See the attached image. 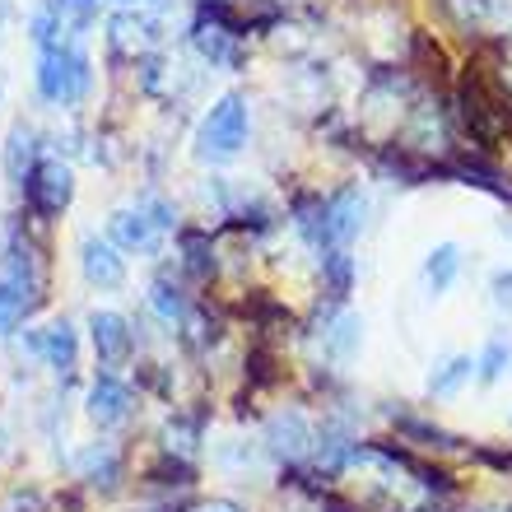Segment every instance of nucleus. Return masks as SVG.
Returning <instances> with one entry per match:
<instances>
[{
    "label": "nucleus",
    "mask_w": 512,
    "mask_h": 512,
    "mask_svg": "<svg viewBox=\"0 0 512 512\" xmlns=\"http://www.w3.org/2000/svg\"><path fill=\"white\" fill-rule=\"evenodd\" d=\"M108 238L122 247V252H159L168 233H159V224H154L140 205H131V210H117V215L108 219Z\"/></svg>",
    "instance_id": "obj_9"
},
{
    "label": "nucleus",
    "mask_w": 512,
    "mask_h": 512,
    "mask_svg": "<svg viewBox=\"0 0 512 512\" xmlns=\"http://www.w3.org/2000/svg\"><path fill=\"white\" fill-rule=\"evenodd\" d=\"M89 345H94L103 368H122L126 359H131V345H135L131 322H126L122 312H108V308L94 312V317H89Z\"/></svg>",
    "instance_id": "obj_7"
},
{
    "label": "nucleus",
    "mask_w": 512,
    "mask_h": 512,
    "mask_svg": "<svg viewBox=\"0 0 512 512\" xmlns=\"http://www.w3.org/2000/svg\"><path fill=\"white\" fill-rule=\"evenodd\" d=\"M196 443H201V419H168V429H163V447L168 452H177V457H191L196 452Z\"/></svg>",
    "instance_id": "obj_22"
},
{
    "label": "nucleus",
    "mask_w": 512,
    "mask_h": 512,
    "mask_svg": "<svg viewBox=\"0 0 512 512\" xmlns=\"http://www.w3.org/2000/svg\"><path fill=\"white\" fill-rule=\"evenodd\" d=\"M247 131H252V112L243 94H224L215 108L196 126V159L201 163H229L243 154Z\"/></svg>",
    "instance_id": "obj_2"
},
{
    "label": "nucleus",
    "mask_w": 512,
    "mask_h": 512,
    "mask_svg": "<svg viewBox=\"0 0 512 512\" xmlns=\"http://www.w3.org/2000/svg\"><path fill=\"white\" fill-rule=\"evenodd\" d=\"M312 443H317V433L312 424L298 410H284V415H270L266 424V447L275 452L280 461H303L312 457Z\"/></svg>",
    "instance_id": "obj_8"
},
{
    "label": "nucleus",
    "mask_w": 512,
    "mask_h": 512,
    "mask_svg": "<svg viewBox=\"0 0 512 512\" xmlns=\"http://www.w3.org/2000/svg\"><path fill=\"white\" fill-rule=\"evenodd\" d=\"M359 340H364V322L354 317V312H340L336 322H331V331H326V350H331V359H350L354 350H359Z\"/></svg>",
    "instance_id": "obj_19"
},
{
    "label": "nucleus",
    "mask_w": 512,
    "mask_h": 512,
    "mask_svg": "<svg viewBox=\"0 0 512 512\" xmlns=\"http://www.w3.org/2000/svg\"><path fill=\"white\" fill-rule=\"evenodd\" d=\"M140 210L159 224V233H173L177 229V205L173 201H163V196H145V201H140Z\"/></svg>",
    "instance_id": "obj_23"
},
{
    "label": "nucleus",
    "mask_w": 512,
    "mask_h": 512,
    "mask_svg": "<svg viewBox=\"0 0 512 512\" xmlns=\"http://www.w3.org/2000/svg\"><path fill=\"white\" fill-rule=\"evenodd\" d=\"M201 512H243V508H238V503H229V499H215V503H205Z\"/></svg>",
    "instance_id": "obj_25"
},
{
    "label": "nucleus",
    "mask_w": 512,
    "mask_h": 512,
    "mask_svg": "<svg viewBox=\"0 0 512 512\" xmlns=\"http://www.w3.org/2000/svg\"><path fill=\"white\" fill-rule=\"evenodd\" d=\"M191 47H196L210 66H224V70L243 66L238 28H233V19L224 14V5H205V10H201V19L191 24Z\"/></svg>",
    "instance_id": "obj_3"
},
{
    "label": "nucleus",
    "mask_w": 512,
    "mask_h": 512,
    "mask_svg": "<svg viewBox=\"0 0 512 512\" xmlns=\"http://www.w3.org/2000/svg\"><path fill=\"white\" fill-rule=\"evenodd\" d=\"M471 378H475V359L471 354H452V359H443V364L429 373V391L433 396H457Z\"/></svg>",
    "instance_id": "obj_15"
},
{
    "label": "nucleus",
    "mask_w": 512,
    "mask_h": 512,
    "mask_svg": "<svg viewBox=\"0 0 512 512\" xmlns=\"http://www.w3.org/2000/svg\"><path fill=\"white\" fill-rule=\"evenodd\" d=\"M149 308L159 312V322H168V326H182V317H187V294H182V284L177 280H168V275H159V280L149 284Z\"/></svg>",
    "instance_id": "obj_16"
},
{
    "label": "nucleus",
    "mask_w": 512,
    "mask_h": 512,
    "mask_svg": "<svg viewBox=\"0 0 512 512\" xmlns=\"http://www.w3.org/2000/svg\"><path fill=\"white\" fill-rule=\"evenodd\" d=\"M80 270H84V280L94 284V289H122L126 284L122 247L112 243V238H98V233H89V238L80 243Z\"/></svg>",
    "instance_id": "obj_6"
},
{
    "label": "nucleus",
    "mask_w": 512,
    "mask_h": 512,
    "mask_svg": "<svg viewBox=\"0 0 512 512\" xmlns=\"http://www.w3.org/2000/svg\"><path fill=\"white\" fill-rule=\"evenodd\" d=\"M205 5H229V0H205Z\"/></svg>",
    "instance_id": "obj_26"
},
{
    "label": "nucleus",
    "mask_w": 512,
    "mask_h": 512,
    "mask_svg": "<svg viewBox=\"0 0 512 512\" xmlns=\"http://www.w3.org/2000/svg\"><path fill=\"white\" fill-rule=\"evenodd\" d=\"M489 303L512 317V270H494L489 275Z\"/></svg>",
    "instance_id": "obj_24"
},
{
    "label": "nucleus",
    "mask_w": 512,
    "mask_h": 512,
    "mask_svg": "<svg viewBox=\"0 0 512 512\" xmlns=\"http://www.w3.org/2000/svg\"><path fill=\"white\" fill-rule=\"evenodd\" d=\"M322 280L331 284V294L345 298L354 284V256L345 252V247H326L322 252Z\"/></svg>",
    "instance_id": "obj_20"
},
{
    "label": "nucleus",
    "mask_w": 512,
    "mask_h": 512,
    "mask_svg": "<svg viewBox=\"0 0 512 512\" xmlns=\"http://www.w3.org/2000/svg\"><path fill=\"white\" fill-rule=\"evenodd\" d=\"M131 387H126L117 373H98L94 387H89V396H84V410H89V419H94L98 429H117V424H126L131 419Z\"/></svg>",
    "instance_id": "obj_5"
},
{
    "label": "nucleus",
    "mask_w": 512,
    "mask_h": 512,
    "mask_svg": "<svg viewBox=\"0 0 512 512\" xmlns=\"http://www.w3.org/2000/svg\"><path fill=\"white\" fill-rule=\"evenodd\" d=\"M38 163H42L38 159V131H33V126H24V122H14L10 135H5V177L24 187L28 173H33Z\"/></svg>",
    "instance_id": "obj_12"
},
{
    "label": "nucleus",
    "mask_w": 512,
    "mask_h": 512,
    "mask_svg": "<svg viewBox=\"0 0 512 512\" xmlns=\"http://www.w3.org/2000/svg\"><path fill=\"white\" fill-rule=\"evenodd\" d=\"M24 196H28V205H33L42 219H56L70 201H75V173H70L61 159H42L38 168L28 173Z\"/></svg>",
    "instance_id": "obj_4"
},
{
    "label": "nucleus",
    "mask_w": 512,
    "mask_h": 512,
    "mask_svg": "<svg viewBox=\"0 0 512 512\" xmlns=\"http://www.w3.org/2000/svg\"><path fill=\"white\" fill-rule=\"evenodd\" d=\"M489 512H512V508H489Z\"/></svg>",
    "instance_id": "obj_27"
},
{
    "label": "nucleus",
    "mask_w": 512,
    "mask_h": 512,
    "mask_svg": "<svg viewBox=\"0 0 512 512\" xmlns=\"http://www.w3.org/2000/svg\"><path fill=\"white\" fill-rule=\"evenodd\" d=\"M98 5H103V0H56L61 24H66V38H80V33H89V28H94Z\"/></svg>",
    "instance_id": "obj_21"
},
{
    "label": "nucleus",
    "mask_w": 512,
    "mask_h": 512,
    "mask_svg": "<svg viewBox=\"0 0 512 512\" xmlns=\"http://www.w3.org/2000/svg\"><path fill=\"white\" fill-rule=\"evenodd\" d=\"M33 350L47 359V368H56V373H70L75 368V359H80V336H75V326L61 317V322H52L47 331H38V336L28 340Z\"/></svg>",
    "instance_id": "obj_11"
},
{
    "label": "nucleus",
    "mask_w": 512,
    "mask_h": 512,
    "mask_svg": "<svg viewBox=\"0 0 512 512\" xmlns=\"http://www.w3.org/2000/svg\"><path fill=\"white\" fill-rule=\"evenodd\" d=\"M508 368H512V340L508 336H489L485 350L475 354V378L485 382V387H494Z\"/></svg>",
    "instance_id": "obj_17"
},
{
    "label": "nucleus",
    "mask_w": 512,
    "mask_h": 512,
    "mask_svg": "<svg viewBox=\"0 0 512 512\" xmlns=\"http://www.w3.org/2000/svg\"><path fill=\"white\" fill-rule=\"evenodd\" d=\"M80 475L89 480V485H103V489H117V480H122V461H117V452H112L108 443H94L80 452Z\"/></svg>",
    "instance_id": "obj_14"
},
{
    "label": "nucleus",
    "mask_w": 512,
    "mask_h": 512,
    "mask_svg": "<svg viewBox=\"0 0 512 512\" xmlns=\"http://www.w3.org/2000/svg\"><path fill=\"white\" fill-rule=\"evenodd\" d=\"M94 89V61L75 42H56L38 52V94L52 108H75Z\"/></svg>",
    "instance_id": "obj_1"
},
{
    "label": "nucleus",
    "mask_w": 512,
    "mask_h": 512,
    "mask_svg": "<svg viewBox=\"0 0 512 512\" xmlns=\"http://www.w3.org/2000/svg\"><path fill=\"white\" fill-rule=\"evenodd\" d=\"M461 275V247L457 243H438L429 256H424V289L433 298H443Z\"/></svg>",
    "instance_id": "obj_13"
},
{
    "label": "nucleus",
    "mask_w": 512,
    "mask_h": 512,
    "mask_svg": "<svg viewBox=\"0 0 512 512\" xmlns=\"http://www.w3.org/2000/svg\"><path fill=\"white\" fill-rule=\"evenodd\" d=\"M182 270H187L191 280H210L215 275V247H210V238L196 229L182 233Z\"/></svg>",
    "instance_id": "obj_18"
},
{
    "label": "nucleus",
    "mask_w": 512,
    "mask_h": 512,
    "mask_svg": "<svg viewBox=\"0 0 512 512\" xmlns=\"http://www.w3.org/2000/svg\"><path fill=\"white\" fill-rule=\"evenodd\" d=\"M126 5H131V0H126Z\"/></svg>",
    "instance_id": "obj_28"
},
{
    "label": "nucleus",
    "mask_w": 512,
    "mask_h": 512,
    "mask_svg": "<svg viewBox=\"0 0 512 512\" xmlns=\"http://www.w3.org/2000/svg\"><path fill=\"white\" fill-rule=\"evenodd\" d=\"M364 215H368V196L359 187H340L331 196V247H350L364 229Z\"/></svg>",
    "instance_id": "obj_10"
}]
</instances>
